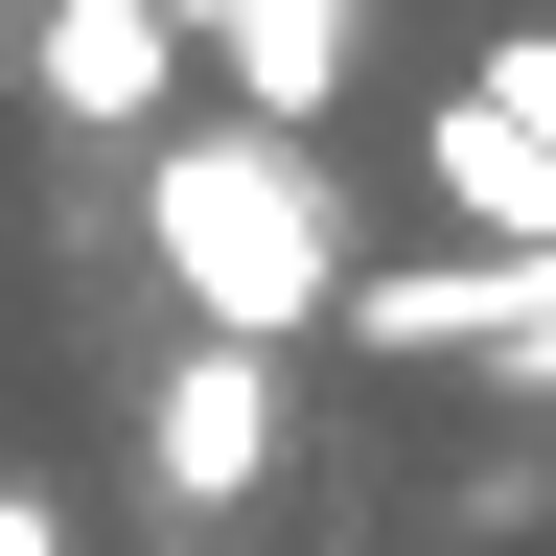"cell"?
Instances as JSON below:
<instances>
[{"instance_id":"obj_2","label":"cell","mask_w":556,"mask_h":556,"mask_svg":"<svg viewBox=\"0 0 556 556\" xmlns=\"http://www.w3.org/2000/svg\"><path fill=\"white\" fill-rule=\"evenodd\" d=\"M139 441H163V510H255V486H278V371H255V348H186Z\"/></svg>"},{"instance_id":"obj_4","label":"cell","mask_w":556,"mask_h":556,"mask_svg":"<svg viewBox=\"0 0 556 556\" xmlns=\"http://www.w3.org/2000/svg\"><path fill=\"white\" fill-rule=\"evenodd\" d=\"M417 163H441V208H486V255H556V139L510 93H417Z\"/></svg>"},{"instance_id":"obj_3","label":"cell","mask_w":556,"mask_h":556,"mask_svg":"<svg viewBox=\"0 0 556 556\" xmlns=\"http://www.w3.org/2000/svg\"><path fill=\"white\" fill-rule=\"evenodd\" d=\"M47 116H93V139H139V116H163L186 93V24H163V0H47Z\"/></svg>"},{"instance_id":"obj_5","label":"cell","mask_w":556,"mask_h":556,"mask_svg":"<svg viewBox=\"0 0 556 556\" xmlns=\"http://www.w3.org/2000/svg\"><path fill=\"white\" fill-rule=\"evenodd\" d=\"M186 24H232L255 139H302V116H325V70H348V0H186Z\"/></svg>"},{"instance_id":"obj_1","label":"cell","mask_w":556,"mask_h":556,"mask_svg":"<svg viewBox=\"0 0 556 556\" xmlns=\"http://www.w3.org/2000/svg\"><path fill=\"white\" fill-rule=\"evenodd\" d=\"M139 232H163L186 278V348H278V325H348V208L302 139H255V116H208L139 163Z\"/></svg>"},{"instance_id":"obj_7","label":"cell","mask_w":556,"mask_h":556,"mask_svg":"<svg viewBox=\"0 0 556 556\" xmlns=\"http://www.w3.org/2000/svg\"><path fill=\"white\" fill-rule=\"evenodd\" d=\"M510 394H533V417H556V348H510Z\"/></svg>"},{"instance_id":"obj_6","label":"cell","mask_w":556,"mask_h":556,"mask_svg":"<svg viewBox=\"0 0 556 556\" xmlns=\"http://www.w3.org/2000/svg\"><path fill=\"white\" fill-rule=\"evenodd\" d=\"M0 556H70V510H47V486H0Z\"/></svg>"}]
</instances>
